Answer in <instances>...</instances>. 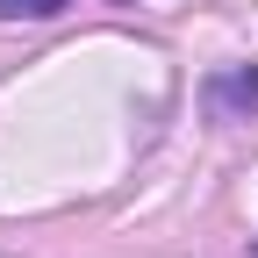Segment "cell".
I'll return each mask as SVG.
<instances>
[{
  "instance_id": "6da1fadb",
  "label": "cell",
  "mask_w": 258,
  "mask_h": 258,
  "mask_svg": "<svg viewBox=\"0 0 258 258\" xmlns=\"http://www.w3.org/2000/svg\"><path fill=\"white\" fill-rule=\"evenodd\" d=\"M208 108H215V122H251L258 115V72H251V64L215 72L208 79Z\"/></svg>"
},
{
  "instance_id": "7a4b0ae2",
  "label": "cell",
  "mask_w": 258,
  "mask_h": 258,
  "mask_svg": "<svg viewBox=\"0 0 258 258\" xmlns=\"http://www.w3.org/2000/svg\"><path fill=\"white\" fill-rule=\"evenodd\" d=\"M64 8H72V0H0V22H50Z\"/></svg>"
},
{
  "instance_id": "3957f363",
  "label": "cell",
  "mask_w": 258,
  "mask_h": 258,
  "mask_svg": "<svg viewBox=\"0 0 258 258\" xmlns=\"http://www.w3.org/2000/svg\"><path fill=\"white\" fill-rule=\"evenodd\" d=\"M251 258H258V251H251Z\"/></svg>"
}]
</instances>
